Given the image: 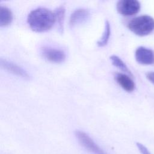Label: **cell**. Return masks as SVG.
I'll list each match as a JSON object with an SVG mask.
<instances>
[{"instance_id":"obj_12","label":"cell","mask_w":154,"mask_h":154,"mask_svg":"<svg viewBox=\"0 0 154 154\" xmlns=\"http://www.w3.org/2000/svg\"><path fill=\"white\" fill-rule=\"evenodd\" d=\"M110 60L112 62V64L117 67V68H119V69H120L121 70H122L123 72L127 73L128 74H129L131 76H132V74L131 73V72L129 70V69H128V66L126 65V64L122 60L121 58H120L117 55H111L110 57Z\"/></svg>"},{"instance_id":"obj_14","label":"cell","mask_w":154,"mask_h":154,"mask_svg":"<svg viewBox=\"0 0 154 154\" xmlns=\"http://www.w3.org/2000/svg\"><path fill=\"white\" fill-rule=\"evenodd\" d=\"M137 146L142 154H151L150 152L149 151V150L143 144L140 143H137Z\"/></svg>"},{"instance_id":"obj_1","label":"cell","mask_w":154,"mask_h":154,"mask_svg":"<svg viewBox=\"0 0 154 154\" xmlns=\"http://www.w3.org/2000/svg\"><path fill=\"white\" fill-rule=\"evenodd\" d=\"M55 21L54 12L45 8H37L32 10L27 17V22L30 28L37 32L48 31Z\"/></svg>"},{"instance_id":"obj_3","label":"cell","mask_w":154,"mask_h":154,"mask_svg":"<svg viewBox=\"0 0 154 154\" xmlns=\"http://www.w3.org/2000/svg\"><path fill=\"white\" fill-rule=\"evenodd\" d=\"M116 8L119 13L129 16L137 14L140 9V4L136 0H120L117 2Z\"/></svg>"},{"instance_id":"obj_7","label":"cell","mask_w":154,"mask_h":154,"mask_svg":"<svg viewBox=\"0 0 154 154\" xmlns=\"http://www.w3.org/2000/svg\"><path fill=\"white\" fill-rule=\"evenodd\" d=\"M0 64L1 67L16 76H20L25 79H29V75L23 69L11 61L1 58L0 60Z\"/></svg>"},{"instance_id":"obj_13","label":"cell","mask_w":154,"mask_h":154,"mask_svg":"<svg viewBox=\"0 0 154 154\" xmlns=\"http://www.w3.org/2000/svg\"><path fill=\"white\" fill-rule=\"evenodd\" d=\"M54 14L55 16L56 21L58 24V28L61 32L63 31V23L65 14V8L63 6L58 7L55 11Z\"/></svg>"},{"instance_id":"obj_5","label":"cell","mask_w":154,"mask_h":154,"mask_svg":"<svg viewBox=\"0 0 154 154\" xmlns=\"http://www.w3.org/2000/svg\"><path fill=\"white\" fill-rule=\"evenodd\" d=\"M41 53L45 58L52 63H60L66 59L65 53L63 51L55 48L45 47L42 48Z\"/></svg>"},{"instance_id":"obj_11","label":"cell","mask_w":154,"mask_h":154,"mask_svg":"<svg viewBox=\"0 0 154 154\" xmlns=\"http://www.w3.org/2000/svg\"><path fill=\"white\" fill-rule=\"evenodd\" d=\"M111 34V26L110 23L108 20L105 21L104 31L101 38L97 41V45L99 47H103L105 46Z\"/></svg>"},{"instance_id":"obj_9","label":"cell","mask_w":154,"mask_h":154,"mask_svg":"<svg viewBox=\"0 0 154 154\" xmlns=\"http://www.w3.org/2000/svg\"><path fill=\"white\" fill-rule=\"evenodd\" d=\"M117 82L128 92H132L135 88V84L132 79L127 75L122 73H117L115 75Z\"/></svg>"},{"instance_id":"obj_8","label":"cell","mask_w":154,"mask_h":154,"mask_svg":"<svg viewBox=\"0 0 154 154\" xmlns=\"http://www.w3.org/2000/svg\"><path fill=\"white\" fill-rule=\"evenodd\" d=\"M90 16L88 10L84 8H79L75 10L70 17V25L74 26L86 21Z\"/></svg>"},{"instance_id":"obj_4","label":"cell","mask_w":154,"mask_h":154,"mask_svg":"<svg viewBox=\"0 0 154 154\" xmlns=\"http://www.w3.org/2000/svg\"><path fill=\"white\" fill-rule=\"evenodd\" d=\"M75 136L80 144L93 154H106L95 142L84 132L76 131Z\"/></svg>"},{"instance_id":"obj_15","label":"cell","mask_w":154,"mask_h":154,"mask_svg":"<svg viewBox=\"0 0 154 154\" xmlns=\"http://www.w3.org/2000/svg\"><path fill=\"white\" fill-rule=\"evenodd\" d=\"M146 77L151 82H152L154 84V72H149L146 75Z\"/></svg>"},{"instance_id":"obj_2","label":"cell","mask_w":154,"mask_h":154,"mask_svg":"<svg viewBox=\"0 0 154 154\" xmlns=\"http://www.w3.org/2000/svg\"><path fill=\"white\" fill-rule=\"evenodd\" d=\"M128 27L135 34L145 36L153 31L154 19L148 15L138 16L129 22Z\"/></svg>"},{"instance_id":"obj_6","label":"cell","mask_w":154,"mask_h":154,"mask_svg":"<svg viewBox=\"0 0 154 154\" xmlns=\"http://www.w3.org/2000/svg\"><path fill=\"white\" fill-rule=\"evenodd\" d=\"M136 61L141 64L149 65L154 63V52L145 47H138L135 53Z\"/></svg>"},{"instance_id":"obj_10","label":"cell","mask_w":154,"mask_h":154,"mask_svg":"<svg viewBox=\"0 0 154 154\" xmlns=\"http://www.w3.org/2000/svg\"><path fill=\"white\" fill-rule=\"evenodd\" d=\"M13 20L11 11L4 6L0 7V26H6L11 23Z\"/></svg>"}]
</instances>
